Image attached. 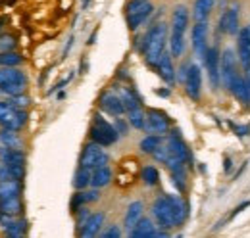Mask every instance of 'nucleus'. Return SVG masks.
I'll list each match as a JSON object with an SVG mask.
<instances>
[{"label": "nucleus", "mask_w": 250, "mask_h": 238, "mask_svg": "<svg viewBox=\"0 0 250 238\" xmlns=\"http://www.w3.org/2000/svg\"><path fill=\"white\" fill-rule=\"evenodd\" d=\"M166 42H167V25L164 21H156L143 39V56L150 67H158V61L166 52Z\"/></svg>", "instance_id": "nucleus-1"}, {"label": "nucleus", "mask_w": 250, "mask_h": 238, "mask_svg": "<svg viewBox=\"0 0 250 238\" xmlns=\"http://www.w3.org/2000/svg\"><path fill=\"white\" fill-rule=\"evenodd\" d=\"M152 215L156 219L158 227H162V229L179 227L175 208H173V202H171V194H162L152 202Z\"/></svg>", "instance_id": "nucleus-2"}, {"label": "nucleus", "mask_w": 250, "mask_h": 238, "mask_svg": "<svg viewBox=\"0 0 250 238\" xmlns=\"http://www.w3.org/2000/svg\"><path fill=\"white\" fill-rule=\"evenodd\" d=\"M89 137H91L93 142L104 146V148L106 146H112V144H116L120 140V133L116 131V127L112 123H108L100 114L94 116L91 131H89Z\"/></svg>", "instance_id": "nucleus-3"}, {"label": "nucleus", "mask_w": 250, "mask_h": 238, "mask_svg": "<svg viewBox=\"0 0 250 238\" xmlns=\"http://www.w3.org/2000/svg\"><path fill=\"white\" fill-rule=\"evenodd\" d=\"M27 75L20 67H0V92L14 96L25 92Z\"/></svg>", "instance_id": "nucleus-4"}, {"label": "nucleus", "mask_w": 250, "mask_h": 238, "mask_svg": "<svg viewBox=\"0 0 250 238\" xmlns=\"http://www.w3.org/2000/svg\"><path fill=\"white\" fill-rule=\"evenodd\" d=\"M154 12V6L150 0H131L125 6V21L131 31H137Z\"/></svg>", "instance_id": "nucleus-5"}, {"label": "nucleus", "mask_w": 250, "mask_h": 238, "mask_svg": "<svg viewBox=\"0 0 250 238\" xmlns=\"http://www.w3.org/2000/svg\"><path fill=\"white\" fill-rule=\"evenodd\" d=\"M241 61L233 48H225L221 52V85L223 89L231 90L235 81L241 77Z\"/></svg>", "instance_id": "nucleus-6"}, {"label": "nucleus", "mask_w": 250, "mask_h": 238, "mask_svg": "<svg viewBox=\"0 0 250 238\" xmlns=\"http://www.w3.org/2000/svg\"><path fill=\"white\" fill-rule=\"evenodd\" d=\"M27 123V114L21 108H16L8 100L0 102V127L4 129H14L20 131Z\"/></svg>", "instance_id": "nucleus-7"}, {"label": "nucleus", "mask_w": 250, "mask_h": 238, "mask_svg": "<svg viewBox=\"0 0 250 238\" xmlns=\"http://www.w3.org/2000/svg\"><path fill=\"white\" fill-rule=\"evenodd\" d=\"M166 146L169 150V158L179 159L185 165H192V154H190V148L187 146V142L183 140L179 129L167 131V142H166Z\"/></svg>", "instance_id": "nucleus-8"}, {"label": "nucleus", "mask_w": 250, "mask_h": 238, "mask_svg": "<svg viewBox=\"0 0 250 238\" xmlns=\"http://www.w3.org/2000/svg\"><path fill=\"white\" fill-rule=\"evenodd\" d=\"M108 163H110L108 152L104 150V146H100L96 142H89L83 148L81 158H79V165H83L87 169H96V167H102V165H108Z\"/></svg>", "instance_id": "nucleus-9"}, {"label": "nucleus", "mask_w": 250, "mask_h": 238, "mask_svg": "<svg viewBox=\"0 0 250 238\" xmlns=\"http://www.w3.org/2000/svg\"><path fill=\"white\" fill-rule=\"evenodd\" d=\"M204 65H206V71H208L212 90H219V87H221V52H219L218 46L208 48V52L204 56Z\"/></svg>", "instance_id": "nucleus-10"}, {"label": "nucleus", "mask_w": 250, "mask_h": 238, "mask_svg": "<svg viewBox=\"0 0 250 238\" xmlns=\"http://www.w3.org/2000/svg\"><path fill=\"white\" fill-rule=\"evenodd\" d=\"M185 85V92L192 102H198L200 96H202V69L200 65L188 61V69H187V77L183 81Z\"/></svg>", "instance_id": "nucleus-11"}, {"label": "nucleus", "mask_w": 250, "mask_h": 238, "mask_svg": "<svg viewBox=\"0 0 250 238\" xmlns=\"http://www.w3.org/2000/svg\"><path fill=\"white\" fill-rule=\"evenodd\" d=\"M190 44L196 58L204 60L210 44H208V21H196L190 31Z\"/></svg>", "instance_id": "nucleus-12"}, {"label": "nucleus", "mask_w": 250, "mask_h": 238, "mask_svg": "<svg viewBox=\"0 0 250 238\" xmlns=\"http://www.w3.org/2000/svg\"><path fill=\"white\" fill-rule=\"evenodd\" d=\"M98 106L102 112H106L108 116H114V118H122L124 114H127L120 92H114V90H104L98 98Z\"/></svg>", "instance_id": "nucleus-13"}, {"label": "nucleus", "mask_w": 250, "mask_h": 238, "mask_svg": "<svg viewBox=\"0 0 250 238\" xmlns=\"http://www.w3.org/2000/svg\"><path fill=\"white\" fill-rule=\"evenodd\" d=\"M219 31L223 35H237L241 31V16H239V4L233 2L229 8H225L219 16Z\"/></svg>", "instance_id": "nucleus-14"}, {"label": "nucleus", "mask_w": 250, "mask_h": 238, "mask_svg": "<svg viewBox=\"0 0 250 238\" xmlns=\"http://www.w3.org/2000/svg\"><path fill=\"white\" fill-rule=\"evenodd\" d=\"M169 127H171V121H169L166 112L156 110V108H152V110L146 112V125H145V131L146 133L162 135L164 137V135H167Z\"/></svg>", "instance_id": "nucleus-15"}, {"label": "nucleus", "mask_w": 250, "mask_h": 238, "mask_svg": "<svg viewBox=\"0 0 250 238\" xmlns=\"http://www.w3.org/2000/svg\"><path fill=\"white\" fill-rule=\"evenodd\" d=\"M237 56L243 71L250 69V23L237 33Z\"/></svg>", "instance_id": "nucleus-16"}, {"label": "nucleus", "mask_w": 250, "mask_h": 238, "mask_svg": "<svg viewBox=\"0 0 250 238\" xmlns=\"http://www.w3.org/2000/svg\"><path fill=\"white\" fill-rule=\"evenodd\" d=\"M171 52H164L162 54V58L158 61V75L164 79V83H167L169 87H173L175 85V81H177V71H175V67H173V61H171Z\"/></svg>", "instance_id": "nucleus-17"}, {"label": "nucleus", "mask_w": 250, "mask_h": 238, "mask_svg": "<svg viewBox=\"0 0 250 238\" xmlns=\"http://www.w3.org/2000/svg\"><path fill=\"white\" fill-rule=\"evenodd\" d=\"M104 219H106V213H104V211H96V213H91V215H89V219H87V223L81 227V231H79V237H85V238L96 237V235L100 233L102 225H104Z\"/></svg>", "instance_id": "nucleus-18"}, {"label": "nucleus", "mask_w": 250, "mask_h": 238, "mask_svg": "<svg viewBox=\"0 0 250 238\" xmlns=\"http://www.w3.org/2000/svg\"><path fill=\"white\" fill-rule=\"evenodd\" d=\"M188 21H190V14H188L187 6H175V10L171 14V33L185 35Z\"/></svg>", "instance_id": "nucleus-19"}, {"label": "nucleus", "mask_w": 250, "mask_h": 238, "mask_svg": "<svg viewBox=\"0 0 250 238\" xmlns=\"http://www.w3.org/2000/svg\"><path fill=\"white\" fill-rule=\"evenodd\" d=\"M143 213H145V206L139 200H135V202H131L127 206V211H125V217H124V227L127 229V233L143 219Z\"/></svg>", "instance_id": "nucleus-20"}, {"label": "nucleus", "mask_w": 250, "mask_h": 238, "mask_svg": "<svg viewBox=\"0 0 250 238\" xmlns=\"http://www.w3.org/2000/svg\"><path fill=\"white\" fill-rule=\"evenodd\" d=\"M118 92H120V96H122V100H124V106H125V112H127V114L133 112V110L143 108V104H141V96L137 94V90L135 89L120 87V85H118Z\"/></svg>", "instance_id": "nucleus-21"}, {"label": "nucleus", "mask_w": 250, "mask_h": 238, "mask_svg": "<svg viewBox=\"0 0 250 238\" xmlns=\"http://www.w3.org/2000/svg\"><path fill=\"white\" fill-rule=\"evenodd\" d=\"M214 6H216V0H194V6H192L194 21H208Z\"/></svg>", "instance_id": "nucleus-22"}, {"label": "nucleus", "mask_w": 250, "mask_h": 238, "mask_svg": "<svg viewBox=\"0 0 250 238\" xmlns=\"http://www.w3.org/2000/svg\"><path fill=\"white\" fill-rule=\"evenodd\" d=\"M112 177H114V173H112V169H110L108 165L96 167V169H93L91 186H93V188H104V186H108V184L112 182Z\"/></svg>", "instance_id": "nucleus-23"}, {"label": "nucleus", "mask_w": 250, "mask_h": 238, "mask_svg": "<svg viewBox=\"0 0 250 238\" xmlns=\"http://www.w3.org/2000/svg\"><path fill=\"white\" fill-rule=\"evenodd\" d=\"M21 194V184L18 178H6L0 180V200L6 198H20Z\"/></svg>", "instance_id": "nucleus-24"}, {"label": "nucleus", "mask_w": 250, "mask_h": 238, "mask_svg": "<svg viewBox=\"0 0 250 238\" xmlns=\"http://www.w3.org/2000/svg\"><path fill=\"white\" fill-rule=\"evenodd\" d=\"M154 227H156V225H154L150 219H145V217H143V219H141V221H139V223H137V225H135L127 235H129L131 238L154 237V233H156V229H154Z\"/></svg>", "instance_id": "nucleus-25"}, {"label": "nucleus", "mask_w": 250, "mask_h": 238, "mask_svg": "<svg viewBox=\"0 0 250 238\" xmlns=\"http://www.w3.org/2000/svg\"><path fill=\"white\" fill-rule=\"evenodd\" d=\"M0 142L10 150H21L23 148L21 139L18 137V131H14V129H4V127H2V131H0Z\"/></svg>", "instance_id": "nucleus-26"}, {"label": "nucleus", "mask_w": 250, "mask_h": 238, "mask_svg": "<svg viewBox=\"0 0 250 238\" xmlns=\"http://www.w3.org/2000/svg\"><path fill=\"white\" fill-rule=\"evenodd\" d=\"M91 177H93V169H87V167L79 165V169L73 175V188L75 190H85L91 184Z\"/></svg>", "instance_id": "nucleus-27"}, {"label": "nucleus", "mask_w": 250, "mask_h": 238, "mask_svg": "<svg viewBox=\"0 0 250 238\" xmlns=\"http://www.w3.org/2000/svg\"><path fill=\"white\" fill-rule=\"evenodd\" d=\"M171 202H173V208H175V215H177V225L181 227L188 217V204L185 198L181 196H173L171 194Z\"/></svg>", "instance_id": "nucleus-28"}, {"label": "nucleus", "mask_w": 250, "mask_h": 238, "mask_svg": "<svg viewBox=\"0 0 250 238\" xmlns=\"http://www.w3.org/2000/svg\"><path fill=\"white\" fill-rule=\"evenodd\" d=\"M160 144H164V139H162V135H146L141 142H139V148H141V152L143 154H150L152 156V152L160 146Z\"/></svg>", "instance_id": "nucleus-29"}, {"label": "nucleus", "mask_w": 250, "mask_h": 238, "mask_svg": "<svg viewBox=\"0 0 250 238\" xmlns=\"http://www.w3.org/2000/svg\"><path fill=\"white\" fill-rule=\"evenodd\" d=\"M127 121H129V125H131L133 129L145 131V125H146V114H145V110H143V108L133 110V112H129V114H127Z\"/></svg>", "instance_id": "nucleus-30"}, {"label": "nucleus", "mask_w": 250, "mask_h": 238, "mask_svg": "<svg viewBox=\"0 0 250 238\" xmlns=\"http://www.w3.org/2000/svg\"><path fill=\"white\" fill-rule=\"evenodd\" d=\"M23 63V56L10 50V52H0V67H18Z\"/></svg>", "instance_id": "nucleus-31"}, {"label": "nucleus", "mask_w": 250, "mask_h": 238, "mask_svg": "<svg viewBox=\"0 0 250 238\" xmlns=\"http://www.w3.org/2000/svg\"><path fill=\"white\" fill-rule=\"evenodd\" d=\"M0 209L8 215H20L23 206H21L20 198H6V200H0Z\"/></svg>", "instance_id": "nucleus-32"}, {"label": "nucleus", "mask_w": 250, "mask_h": 238, "mask_svg": "<svg viewBox=\"0 0 250 238\" xmlns=\"http://www.w3.org/2000/svg\"><path fill=\"white\" fill-rule=\"evenodd\" d=\"M141 178H143V182L146 186H156L158 182H160V173H158V169L154 165H146L141 171Z\"/></svg>", "instance_id": "nucleus-33"}, {"label": "nucleus", "mask_w": 250, "mask_h": 238, "mask_svg": "<svg viewBox=\"0 0 250 238\" xmlns=\"http://www.w3.org/2000/svg\"><path fill=\"white\" fill-rule=\"evenodd\" d=\"M25 233H27V221H23V219H21V221H16V219H14V221L6 227V235H8V237H23Z\"/></svg>", "instance_id": "nucleus-34"}, {"label": "nucleus", "mask_w": 250, "mask_h": 238, "mask_svg": "<svg viewBox=\"0 0 250 238\" xmlns=\"http://www.w3.org/2000/svg\"><path fill=\"white\" fill-rule=\"evenodd\" d=\"M16 39L12 37V35H0V52H10V50H14L16 48Z\"/></svg>", "instance_id": "nucleus-35"}, {"label": "nucleus", "mask_w": 250, "mask_h": 238, "mask_svg": "<svg viewBox=\"0 0 250 238\" xmlns=\"http://www.w3.org/2000/svg\"><path fill=\"white\" fill-rule=\"evenodd\" d=\"M8 102H10V104H14L16 108L25 110V108L29 106V102H31V100H29V96H25V94L21 92V94H14V96H10V98H8Z\"/></svg>", "instance_id": "nucleus-36"}, {"label": "nucleus", "mask_w": 250, "mask_h": 238, "mask_svg": "<svg viewBox=\"0 0 250 238\" xmlns=\"http://www.w3.org/2000/svg\"><path fill=\"white\" fill-rule=\"evenodd\" d=\"M152 158H154L156 161H160V163H166V161L169 159V150H167V146H166V144H160V146L152 152Z\"/></svg>", "instance_id": "nucleus-37"}, {"label": "nucleus", "mask_w": 250, "mask_h": 238, "mask_svg": "<svg viewBox=\"0 0 250 238\" xmlns=\"http://www.w3.org/2000/svg\"><path fill=\"white\" fill-rule=\"evenodd\" d=\"M89 215H91V211L87 208H79L75 211V223H77V229L81 231V227L87 223V219H89Z\"/></svg>", "instance_id": "nucleus-38"}, {"label": "nucleus", "mask_w": 250, "mask_h": 238, "mask_svg": "<svg viewBox=\"0 0 250 238\" xmlns=\"http://www.w3.org/2000/svg\"><path fill=\"white\" fill-rule=\"evenodd\" d=\"M98 190H100V188H93V190H81L85 206H87V204H93V202H96V200H100V192H98Z\"/></svg>", "instance_id": "nucleus-39"}, {"label": "nucleus", "mask_w": 250, "mask_h": 238, "mask_svg": "<svg viewBox=\"0 0 250 238\" xmlns=\"http://www.w3.org/2000/svg\"><path fill=\"white\" fill-rule=\"evenodd\" d=\"M114 127H116V131L120 133V137L129 135V121H125L124 118H116V121H114Z\"/></svg>", "instance_id": "nucleus-40"}, {"label": "nucleus", "mask_w": 250, "mask_h": 238, "mask_svg": "<svg viewBox=\"0 0 250 238\" xmlns=\"http://www.w3.org/2000/svg\"><path fill=\"white\" fill-rule=\"evenodd\" d=\"M231 127H233L235 135H237V137H241V139H243V137H249L250 135V125H233V123H231Z\"/></svg>", "instance_id": "nucleus-41"}, {"label": "nucleus", "mask_w": 250, "mask_h": 238, "mask_svg": "<svg viewBox=\"0 0 250 238\" xmlns=\"http://www.w3.org/2000/svg\"><path fill=\"white\" fill-rule=\"evenodd\" d=\"M120 237H122V231H120L118 225H112L108 231L102 233V238H120Z\"/></svg>", "instance_id": "nucleus-42"}, {"label": "nucleus", "mask_w": 250, "mask_h": 238, "mask_svg": "<svg viewBox=\"0 0 250 238\" xmlns=\"http://www.w3.org/2000/svg\"><path fill=\"white\" fill-rule=\"evenodd\" d=\"M247 208H250V200H245V202H243V204H239V206H237V208L233 209V213H231V215H229V219H235V217H237V215H239V213H241V211H245V209Z\"/></svg>", "instance_id": "nucleus-43"}, {"label": "nucleus", "mask_w": 250, "mask_h": 238, "mask_svg": "<svg viewBox=\"0 0 250 238\" xmlns=\"http://www.w3.org/2000/svg\"><path fill=\"white\" fill-rule=\"evenodd\" d=\"M231 169H233V159L227 156V158H223V171H225V173H229Z\"/></svg>", "instance_id": "nucleus-44"}, {"label": "nucleus", "mask_w": 250, "mask_h": 238, "mask_svg": "<svg viewBox=\"0 0 250 238\" xmlns=\"http://www.w3.org/2000/svg\"><path fill=\"white\" fill-rule=\"evenodd\" d=\"M187 69H188V63H183V65L179 67V81H185V77H187Z\"/></svg>", "instance_id": "nucleus-45"}, {"label": "nucleus", "mask_w": 250, "mask_h": 238, "mask_svg": "<svg viewBox=\"0 0 250 238\" xmlns=\"http://www.w3.org/2000/svg\"><path fill=\"white\" fill-rule=\"evenodd\" d=\"M245 73V81H247V96H249V106H250V69L243 71Z\"/></svg>", "instance_id": "nucleus-46"}, {"label": "nucleus", "mask_w": 250, "mask_h": 238, "mask_svg": "<svg viewBox=\"0 0 250 238\" xmlns=\"http://www.w3.org/2000/svg\"><path fill=\"white\" fill-rule=\"evenodd\" d=\"M247 167H249V159H247V161H245V163H243V165H241V169H239V171H237V173H235V177H233V178H239V177H241V175H243V171H245V169H247Z\"/></svg>", "instance_id": "nucleus-47"}, {"label": "nucleus", "mask_w": 250, "mask_h": 238, "mask_svg": "<svg viewBox=\"0 0 250 238\" xmlns=\"http://www.w3.org/2000/svg\"><path fill=\"white\" fill-rule=\"evenodd\" d=\"M71 46H73V37L67 40V44H65V48H63V56H62V58H65V56H67V52H69V48H71Z\"/></svg>", "instance_id": "nucleus-48"}, {"label": "nucleus", "mask_w": 250, "mask_h": 238, "mask_svg": "<svg viewBox=\"0 0 250 238\" xmlns=\"http://www.w3.org/2000/svg\"><path fill=\"white\" fill-rule=\"evenodd\" d=\"M156 94H158V96H164V98H167V96H169V89H158Z\"/></svg>", "instance_id": "nucleus-49"}, {"label": "nucleus", "mask_w": 250, "mask_h": 238, "mask_svg": "<svg viewBox=\"0 0 250 238\" xmlns=\"http://www.w3.org/2000/svg\"><path fill=\"white\" fill-rule=\"evenodd\" d=\"M94 39H96V31H94L93 35H91V39H89V44H93V42H94Z\"/></svg>", "instance_id": "nucleus-50"}]
</instances>
